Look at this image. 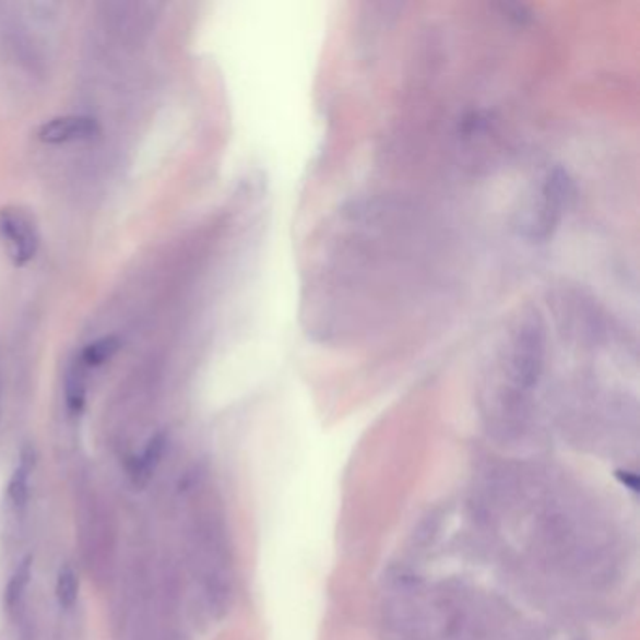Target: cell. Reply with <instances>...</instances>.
Here are the masks:
<instances>
[{
	"label": "cell",
	"instance_id": "obj_1",
	"mask_svg": "<svg viewBox=\"0 0 640 640\" xmlns=\"http://www.w3.org/2000/svg\"><path fill=\"white\" fill-rule=\"evenodd\" d=\"M573 198V180L560 166L548 169L524 221V235L535 242L553 237Z\"/></svg>",
	"mask_w": 640,
	"mask_h": 640
},
{
	"label": "cell",
	"instance_id": "obj_2",
	"mask_svg": "<svg viewBox=\"0 0 640 640\" xmlns=\"http://www.w3.org/2000/svg\"><path fill=\"white\" fill-rule=\"evenodd\" d=\"M545 328L540 316H522L519 328L514 329L511 336V346L507 349L511 372L519 388H532L540 380L545 365Z\"/></svg>",
	"mask_w": 640,
	"mask_h": 640
},
{
	"label": "cell",
	"instance_id": "obj_3",
	"mask_svg": "<svg viewBox=\"0 0 640 640\" xmlns=\"http://www.w3.org/2000/svg\"><path fill=\"white\" fill-rule=\"evenodd\" d=\"M0 242L14 268L28 265L40 248V235L33 216L23 209H0Z\"/></svg>",
	"mask_w": 640,
	"mask_h": 640
},
{
	"label": "cell",
	"instance_id": "obj_4",
	"mask_svg": "<svg viewBox=\"0 0 640 640\" xmlns=\"http://www.w3.org/2000/svg\"><path fill=\"white\" fill-rule=\"evenodd\" d=\"M98 134H100L98 122L93 117H83V115L55 117L38 128V140L49 143V145L88 141Z\"/></svg>",
	"mask_w": 640,
	"mask_h": 640
},
{
	"label": "cell",
	"instance_id": "obj_5",
	"mask_svg": "<svg viewBox=\"0 0 640 640\" xmlns=\"http://www.w3.org/2000/svg\"><path fill=\"white\" fill-rule=\"evenodd\" d=\"M34 472V453L31 447L23 449L20 462L15 466L14 474L8 481V500L14 507H23L27 503L31 493V477Z\"/></svg>",
	"mask_w": 640,
	"mask_h": 640
},
{
	"label": "cell",
	"instance_id": "obj_6",
	"mask_svg": "<svg viewBox=\"0 0 640 640\" xmlns=\"http://www.w3.org/2000/svg\"><path fill=\"white\" fill-rule=\"evenodd\" d=\"M34 558L28 554L23 560L17 564L14 573L10 577L7 584V592H4V603L8 608H15L20 605L23 595L27 592L31 579H33Z\"/></svg>",
	"mask_w": 640,
	"mask_h": 640
},
{
	"label": "cell",
	"instance_id": "obj_7",
	"mask_svg": "<svg viewBox=\"0 0 640 640\" xmlns=\"http://www.w3.org/2000/svg\"><path fill=\"white\" fill-rule=\"evenodd\" d=\"M166 449V438L164 434L154 436L153 440L149 441L145 449L141 451L140 457H135L134 466H132V474L138 481H147L153 474L158 462H161L162 454Z\"/></svg>",
	"mask_w": 640,
	"mask_h": 640
},
{
	"label": "cell",
	"instance_id": "obj_8",
	"mask_svg": "<svg viewBox=\"0 0 640 640\" xmlns=\"http://www.w3.org/2000/svg\"><path fill=\"white\" fill-rule=\"evenodd\" d=\"M55 594H57L60 607L64 611L75 607L78 597H80V577L70 564L60 567L57 582H55Z\"/></svg>",
	"mask_w": 640,
	"mask_h": 640
},
{
	"label": "cell",
	"instance_id": "obj_9",
	"mask_svg": "<svg viewBox=\"0 0 640 640\" xmlns=\"http://www.w3.org/2000/svg\"><path fill=\"white\" fill-rule=\"evenodd\" d=\"M120 341L117 336H102L98 341L91 342L83 354L81 363L85 367H102L119 352Z\"/></svg>",
	"mask_w": 640,
	"mask_h": 640
},
{
	"label": "cell",
	"instance_id": "obj_10",
	"mask_svg": "<svg viewBox=\"0 0 640 640\" xmlns=\"http://www.w3.org/2000/svg\"><path fill=\"white\" fill-rule=\"evenodd\" d=\"M67 404L68 410L74 414L81 412V407L85 404V381L81 378L80 370L68 378Z\"/></svg>",
	"mask_w": 640,
	"mask_h": 640
},
{
	"label": "cell",
	"instance_id": "obj_11",
	"mask_svg": "<svg viewBox=\"0 0 640 640\" xmlns=\"http://www.w3.org/2000/svg\"><path fill=\"white\" fill-rule=\"evenodd\" d=\"M0 412H2V389H0Z\"/></svg>",
	"mask_w": 640,
	"mask_h": 640
}]
</instances>
